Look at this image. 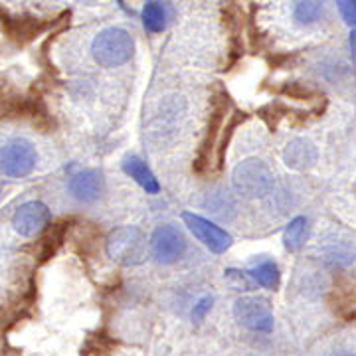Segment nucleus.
Masks as SVG:
<instances>
[{
  "label": "nucleus",
  "mask_w": 356,
  "mask_h": 356,
  "mask_svg": "<svg viewBox=\"0 0 356 356\" xmlns=\"http://www.w3.org/2000/svg\"><path fill=\"white\" fill-rule=\"evenodd\" d=\"M123 170H125L129 177L133 178L137 184H140V186L147 191V194H156V192L161 191L159 180H156L153 172L149 170V166L145 165L140 159H137V156H127V159L123 161Z\"/></svg>",
  "instance_id": "14"
},
{
  "label": "nucleus",
  "mask_w": 356,
  "mask_h": 356,
  "mask_svg": "<svg viewBox=\"0 0 356 356\" xmlns=\"http://www.w3.org/2000/svg\"><path fill=\"white\" fill-rule=\"evenodd\" d=\"M212 303H214V299H212V297H204L202 301H200L198 305L194 307V311H192V318H194L196 323L204 321L206 313H208V311L212 309Z\"/></svg>",
  "instance_id": "19"
},
{
  "label": "nucleus",
  "mask_w": 356,
  "mask_h": 356,
  "mask_svg": "<svg viewBox=\"0 0 356 356\" xmlns=\"http://www.w3.org/2000/svg\"><path fill=\"white\" fill-rule=\"evenodd\" d=\"M350 48H353V51H355V56H356V30L350 32Z\"/></svg>",
  "instance_id": "20"
},
{
  "label": "nucleus",
  "mask_w": 356,
  "mask_h": 356,
  "mask_svg": "<svg viewBox=\"0 0 356 356\" xmlns=\"http://www.w3.org/2000/svg\"><path fill=\"white\" fill-rule=\"evenodd\" d=\"M135 51V40L123 28H105L102 30L93 44H91V54L95 62L103 67H119L127 64Z\"/></svg>",
  "instance_id": "1"
},
{
  "label": "nucleus",
  "mask_w": 356,
  "mask_h": 356,
  "mask_svg": "<svg viewBox=\"0 0 356 356\" xmlns=\"http://www.w3.org/2000/svg\"><path fill=\"white\" fill-rule=\"evenodd\" d=\"M151 248L159 264H175L186 252V240L175 226H161L154 229Z\"/></svg>",
  "instance_id": "7"
},
{
  "label": "nucleus",
  "mask_w": 356,
  "mask_h": 356,
  "mask_svg": "<svg viewBox=\"0 0 356 356\" xmlns=\"http://www.w3.org/2000/svg\"><path fill=\"white\" fill-rule=\"evenodd\" d=\"M175 18V8L170 0H147L143 8V24L149 32H165Z\"/></svg>",
  "instance_id": "12"
},
{
  "label": "nucleus",
  "mask_w": 356,
  "mask_h": 356,
  "mask_svg": "<svg viewBox=\"0 0 356 356\" xmlns=\"http://www.w3.org/2000/svg\"><path fill=\"white\" fill-rule=\"evenodd\" d=\"M337 6L341 10L344 22L356 28V0H337Z\"/></svg>",
  "instance_id": "18"
},
{
  "label": "nucleus",
  "mask_w": 356,
  "mask_h": 356,
  "mask_svg": "<svg viewBox=\"0 0 356 356\" xmlns=\"http://www.w3.org/2000/svg\"><path fill=\"white\" fill-rule=\"evenodd\" d=\"M182 220L186 222V226L191 228V232L200 240V242L214 254H224L232 245V236L226 229H222L216 224H212L210 220H206L202 216H196L191 212H184Z\"/></svg>",
  "instance_id": "8"
},
{
  "label": "nucleus",
  "mask_w": 356,
  "mask_h": 356,
  "mask_svg": "<svg viewBox=\"0 0 356 356\" xmlns=\"http://www.w3.org/2000/svg\"><path fill=\"white\" fill-rule=\"evenodd\" d=\"M229 111H232V102L226 93H222L220 97L214 99V107H212V113H210V125L206 131V137L202 140V147H200V153L196 156V170L202 172L204 168L210 166L212 161V153L220 149V131H224V127L228 125L229 121Z\"/></svg>",
  "instance_id": "4"
},
{
  "label": "nucleus",
  "mask_w": 356,
  "mask_h": 356,
  "mask_svg": "<svg viewBox=\"0 0 356 356\" xmlns=\"http://www.w3.org/2000/svg\"><path fill=\"white\" fill-rule=\"evenodd\" d=\"M234 188L245 198H264L273 188V175L259 159H248L234 170Z\"/></svg>",
  "instance_id": "3"
},
{
  "label": "nucleus",
  "mask_w": 356,
  "mask_h": 356,
  "mask_svg": "<svg viewBox=\"0 0 356 356\" xmlns=\"http://www.w3.org/2000/svg\"><path fill=\"white\" fill-rule=\"evenodd\" d=\"M107 254L121 266H139L147 259V238L135 226L117 228L107 240Z\"/></svg>",
  "instance_id": "2"
},
{
  "label": "nucleus",
  "mask_w": 356,
  "mask_h": 356,
  "mask_svg": "<svg viewBox=\"0 0 356 356\" xmlns=\"http://www.w3.org/2000/svg\"><path fill=\"white\" fill-rule=\"evenodd\" d=\"M317 149L311 140L293 139L283 151V163L293 170H309L317 165Z\"/></svg>",
  "instance_id": "11"
},
{
  "label": "nucleus",
  "mask_w": 356,
  "mask_h": 356,
  "mask_svg": "<svg viewBox=\"0 0 356 356\" xmlns=\"http://www.w3.org/2000/svg\"><path fill=\"white\" fill-rule=\"evenodd\" d=\"M329 13V0H295L293 18L301 26H313L321 22Z\"/></svg>",
  "instance_id": "13"
},
{
  "label": "nucleus",
  "mask_w": 356,
  "mask_h": 356,
  "mask_svg": "<svg viewBox=\"0 0 356 356\" xmlns=\"http://www.w3.org/2000/svg\"><path fill=\"white\" fill-rule=\"evenodd\" d=\"M64 229H65V224H60L58 228H54L44 238V242H42V259H48L51 255L56 254V250L60 248V243L64 240Z\"/></svg>",
  "instance_id": "17"
},
{
  "label": "nucleus",
  "mask_w": 356,
  "mask_h": 356,
  "mask_svg": "<svg viewBox=\"0 0 356 356\" xmlns=\"http://www.w3.org/2000/svg\"><path fill=\"white\" fill-rule=\"evenodd\" d=\"M36 149L28 140H13L0 149V172L10 178L28 177L36 166Z\"/></svg>",
  "instance_id": "5"
},
{
  "label": "nucleus",
  "mask_w": 356,
  "mask_h": 356,
  "mask_svg": "<svg viewBox=\"0 0 356 356\" xmlns=\"http://www.w3.org/2000/svg\"><path fill=\"white\" fill-rule=\"evenodd\" d=\"M105 191V178L99 170H81L70 180V194L79 202H95Z\"/></svg>",
  "instance_id": "10"
},
{
  "label": "nucleus",
  "mask_w": 356,
  "mask_h": 356,
  "mask_svg": "<svg viewBox=\"0 0 356 356\" xmlns=\"http://www.w3.org/2000/svg\"><path fill=\"white\" fill-rule=\"evenodd\" d=\"M236 321L255 332H269L273 329V313L264 297H242L234 305Z\"/></svg>",
  "instance_id": "6"
},
{
  "label": "nucleus",
  "mask_w": 356,
  "mask_h": 356,
  "mask_svg": "<svg viewBox=\"0 0 356 356\" xmlns=\"http://www.w3.org/2000/svg\"><path fill=\"white\" fill-rule=\"evenodd\" d=\"M250 273H252V277H254L261 287H266V289H275V287L280 285V267L275 266L273 261H264V264L255 266Z\"/></svg>",
  "instance_id": "16"
},
{
  "label": "nucleus",
  "mask_w": 356,
  "mask_h": 356,
  "mask_svg": "<svg viewBox=\"0 0 356 356\" xmlns=\"http://www.w3.org/2000/svg\"><path fill=\"white\" fill-rule=\"evenodd\" d=\"M51 214L46 204L38 202V200H32V202L22 204V206L16 210L13 226L20 236L32 238V236L40 234L42 229L48 226Z\"/></svg>",
  "instance_id": "9"
},
{
  "label": "nucleus",
  "mask_w": 356,
  "mask_h": 356,
  "mask_svg": "<svg viewBox=\"0 0 356 356\" xmlns=\"http://www.w3.org/2000/svg\"><path fill=\"white\" fill-rule=\"evenodd\" d=\"M307 238H309V220L303 216L295 218L289 222V226L285 229L283 242L289 252H297L305 245Z\"/></svg>",
  "instance_id": "15"
}]
</instances>
